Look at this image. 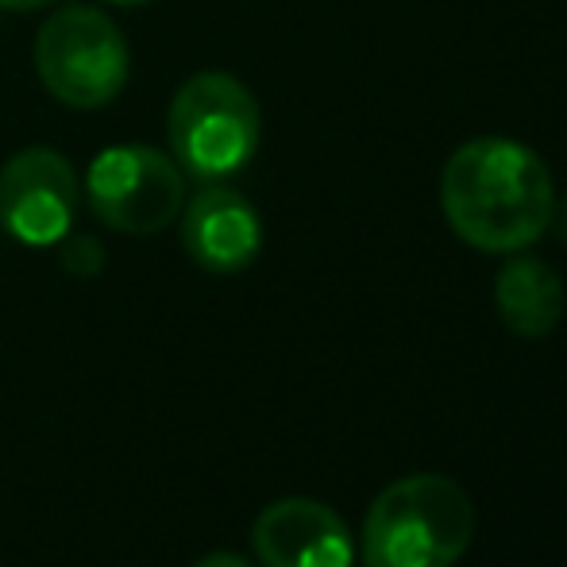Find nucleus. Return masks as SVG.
Listing matches in <instances>:
<instances>
[{"label":"nucleus","mask_w":567,"mask_h":567,"mask_svg":"<svg viewBox=\"0 0 567 567\" xmlns=\"http://www.w3.org/2000/svg\"><path fill=\"white\" fill-rule=\"evenodd\" d=\"M166 135L174 151L171 158L182 166V174L197 182H225L259 151V101L239 78L205 70L174 93Z\"/></svg>","instance_id":"3"},{"label":"nucleus","mask_w":567,"mask_h":567,"mask_svg":"<svg viewBox=\"0 0 567 567\" xmlns=\"http://www.w3.org/2000/svg\"><path fill=\"white\" fill-rule=\"evenodd\" d=\"M74 166L51 147H23L0 166V228L23 247H59L74 228Z\"/></svg>","instance_id":"6"},{"label":"nucleus","mask_w":567,"mask_h":567,"mask_svg":"<svg viewBox=\"0 0 567 567\" xmlns=\"http://www.w3.org/2000/svg\"><path fill=\"white\" fill-rule=\"evenodd\" d=\"M105 4H116V8H143V4H151V0H105Z\"/></svg>","instance_id":"14"},{"label":"nucleus","mask_w":567,"mask_h":567,"mask_svg":"<svg viewBox=\"0 0 567 567\" xmlns=\"http://www.w3.org/2000/svg\"><path fill=\"white\" fill-rule=\"evenodd\" d=\"M59 262L66 275L93 278V275H101V267H105V247H101L93 236H66L59 244Z\"/></svg>","instance_id":"10"},{"label":"nucleus","mask_w":567,"mask_h":567,"mask_svg":"<svg viewBox=\"0 0 567 567\" xmlns=\"http://www.w3.org/2000/svg\"><path fill=\"white\" fill-rule=\"evenodd\" d=\"M251 545L262 567H351L343 517L313 498H278L255 517Z\"/></svg>","instance_id":"7"},{"label":"nucleus","mask_w":567,"mask_h":567,"mask_svg":"<svg viewBox=\"0 0 567 567\" xmlns=\"http://www.w3.org/2000/svg\"><path fill=\"white\" fill-rule=\"evenodd\" d=\"M553 225H560V239L567 244V202H564V205H556V213H553Z\"/></svg>","instance_id":"13"},{"label":"nucleus","mask_w":567,"mask_h":567,"mask_svg":"<svg viewBox=\"0 0 567 567\" xmlns=\"http://www.w3.org/2000/svg\"><path fill=\"white\" fill-rule=\"evenodd\" d=\"M85 197L105 228L151 236L178 220L186 205V174L171 155L147 143H120L90 163Z\"/></svg>","instance_id":"5"},{"label":"nucleus","mask_w":567,"mask_h":567,"mask_svg":"<svg viewBox=\"0 0 567 567\" xmlns=\"http://www.w3.org/2000/svg\"><path fill=\"white\" fill-rule=\"evenodd\" d=\"M182 209V247L202 270L239 275L259 259L262 220L244 194L220 182H205V189H197Z\"/></svg>","instance_id":"8"},{"label":"nucleus","mask_w":567,"mask_h":567,"mask_svg":"<svg viewBox=\"0 0 567 567\" xmlns=\"http://www.w3.org/2000/svg\"><path fill=\"white\" fill-rule=\"evenodd\" d=\"M132 54L120 28L101 8L66 4L39 28L35 74L54 101L70 109H105L120 97Z\"/></svg>","instance_id":"4"},{"label":"nucleus","mask_w":567,"mask_h":567,"mask_svg":"<svg viewBox=\"0 0 567 567\" xmlns=\"http://www.w3.org/2000/svg\"><path fill=\"white\" fill-rule=\"evenodd\" d=\"M194 567H255V564L244 560V556H236V553H209V556H202Z\"/></svg>","instance_id":"11"},{"label":"nucleus","mask_w":567,"mask_h":567,"mask_svg":"<svg viewBox=\"0 0 567 567\" xmlns=\"http://www.w3.org/2000/svg\"><path fill=\"white\" fill-rule=\"evenodd\" d=\"M54 4V0H0L4 12H39V8Z\"/></svg>","instance_id":"12"},{"label":"nucleus","mask_w":567,"mask_h":567,"mask_svg":"<svg viewBox=\"0 0 567 567\" xmlns=\"http://www.w3.org/2000/svg\"><path fill=\"white\" fill-rule=\"evenodd\" d=\"M475 509L460 483L410 475L371 502L363 522L367 567H452L467 553Z\"/></svg>","instance_id":"2"},{"label":"nucleus","mask_w":567,"mask_h":567,"mask_svg":"<svg viewBox=\"0 0 567 567\" xmlns=\"http://www.w3.org/2000/svg\"><path fill=\"white\" fill-rule=\"evenodd\" d=\"M494 306H498L502 324H506L514 337L545 340L548 332L560 324L567 293H564L560 275H556L545 259L514 255V259L498 270Z\"/></svg>","instance_id":"9"},{"label":"nucleus","mask_w":567,"mask_h":567,"mask_svg":"<svg viewBox=\"0 0 567 567\" xmlns=\"http://www.w3.org/2000/svg\"><path fill=\"white\" fill-rule=\"evenodd\" d=\"M441 213L455 236L475 251L517 255L553 228V171L525 143L478 135L455 147L444 163Z\"/></svg>","instance_id":"1"}]
</instances>
